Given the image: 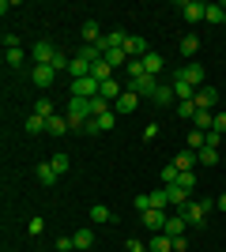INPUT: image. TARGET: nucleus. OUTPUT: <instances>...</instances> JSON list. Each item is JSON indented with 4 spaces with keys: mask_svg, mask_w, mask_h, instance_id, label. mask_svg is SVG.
Returning a JSON list of instances; mask_svg holds the SVG:
<instances>
[{
    "mask_svg": "<svg viewBox=\"0 0 226 252\" xmlns=\"http://www.w3.org/2000/svg\"><path fill=\"white\" fill-rule=\"evenodd\" d=\"M211 207H215V200H189V203H181V207H177V215H181L189 226H204Z\"/></svg>",
    "mask_w": 226,
    "mask_h": 252,
    "instance_id": "nucleus-1",
    "label": "nucleus"
},
{
    "mask_svg": "<svg viewBox=\"0 0 226 252\" xmlns=\"http://www.w3.org/2000/svg\"><path fill=\"white\" fill-rule=\"evenodd\" d=\"M65 117H68V128H83L87 121H91V102H87V98H68Z\"/></svg>",
    "mask_w": 226,
    "mask_h": 252,
    "instance_id": "nucleus-2",
    "label": "nucleus"
},
{
    "mask_svg": "<svg viewBox=\"0 0 226 252\" xmlns=\"http://www.w3.org/2000/svg\"><path fill=\"white\" fill-rule=\"evenodd\" d=\"M125 91H136L140 98H151L155 102V91H159V79L155 75H140V79H129V87Z\"/></svg>",
    "mask_w": 226,
    "mask_h": 252,
    "instance_id": "nucleus-3",
    "label": "nucleus"
},
{
    "mask_svg": "<svg viewBox=\"0 0 226 252\" xmlns=\"http://www.w3.org/2000/svg\"><path fill=\"white\" fill-rule=\"evenodd\" d=\"M98 79L95 75H87V79H72V98H87V102H91V98H98Z\"/></svg>",
    "mask_w": 226,
    "mask_h": 252,
    "instance_id": "nucleus-4",
    "label": "nucleus"
},
{
    "mask_svg": "<svg viewBox=\"0 0 226 252\" xmlns=\"http://www.w3.org/2000/svg\"><path fill=\"white\" fill-rule=\"evenodd\" d=\"M140 222L147 226L151 233H162V230H166V222H170V215L159 211V207H151V211H143V215H140Z\"/></svg>",
    "mask_w": 226,
    "mask_h": 252,
    "instance_id": "nucleus-5",
    "label": "nucleus"
},
{
    "mask_svg": "<svg viewBox=\"0 0 226 252\" xmlns=\"http://www.w3.org/2000/svg\"><path fill=\"white\" fill-rule=\"evenodd\" d=\"M136 109H140V94H136V91H125V94L113 102V113L117 117H132Z\"/></svg>",
    "mask_w": 226,
    "mask_h": 252,
    "instance_id": "nucleus-6",
    "label": "nucleus"
},
{
    "mask_svg": "<svg viewBox=\"0 0 226 252\" xmlns=\"http://www.w3.org/2000/svg\"><path fill=\"white\" fill-rule=\"evenodd\" d=\"M170 87H173V94H177V102H196V91H200V87H193L189 79H181L177 72H173Z\"/></svg>",
    "mask_w": 226,
    "mask_h": 252,
    "instance_id": "nucleus-7",
    "label": "nucleus"
},
{
    "mask_svg": "<svg viewBox=\"0 0 226 252\" xmlns=\"http://www.w3.org/2000/svg\"><path fill=\"white\" fill-rule=\"evenodd\" d=\"M57 45L53 42H34V64H53V57H57Z\"/></svg>",
    "mask_w": 226,
    "mask_h": 252,
    "instance_id": "nucleus-8",
    "label": "nucleus"
},
{
    "mask_svg": "<svg viewBox=\"0 0 226 252\" xmlns=\"http://www.w3.org/2000/svg\"><path fill=\"white\" fill-rule=\"evenodd\" d=\"M53 64H34V72H31V79H34V87H42V91H45V87H49V83H53Z\"/></svg>",
    "mask_w": 226,
    "mask_h": 252,
    "instance_id": "nucleus-9",
    "label": "nucleus"
},
{
    "mask_svg": "<svg viewBox=\"0 0 226 252\" xmlns=\"http://www.w3.org/2000/svg\"><path fill=\"white\" fill-rule=\"evenodd\" d=\"M177 75H181V79H189L193 87H204V64H196V61H189Z\"/></svg>",
    "mask_w": 226,
    "mask_h": 252,
    "instance_id": "nucleus-10",
    "label": "nucleus"
},
{
    "mask_svg": "<svg viewBox=\"0 0 226 252\" xmlns=\"http://www.w3.org/2000/svg\"><path fill=\"white\" fill-rule=\"evenodd\" d=\"M204 11H207V4H200V0H185V4H181V15L189 23H200V19H204Z\"/></svg>",
    "mask_w": 226,
    "mask_h": 252,
    "instance_id": "nucleus-11",
    "label": "nucleus"
},
{
    "mask_svg": "<svg viewBox=\"0 0 226 252\" xmlns=\"http://www.w3.org/2000/svg\"><path fill=\"white\" fill-rule=\"evenodd\" d=\"M215 105H219L215 87H200V91H196V109H215Z\"/></svg>",
    "mask_w": 226,
    "mask_h": 252,
    "instance_id": "nucleus-12",
    "label": "nucleus"
},
{
    "mask_svg": "<svg viewBox=\"0 0 226 252\" xmlns=\"http://www.w3.org/2000/svg\"><path fill=\"white\" fill-rule=\"evenodd\" d=\"M121 94H125V87H121V83H117V79H106V83L98 87V98H106V102H109V105L117 102V98H121Z\"/></svg>",
    "mask_w": 226,
    "mask_h": 252,
    "instance_id": "nucleus-13",
    "label": "nucleus"
},
{
    "mask_svg": "<svg viewBox=\"0 0 226 252\" xmlns=\"http://www.w3.org/2000/svg\"><path fill=\"white\" fill-rule=\"evenodd\" d=\"M125 53H129V61H132V57H140V61H143V57L151 53V45L143 42V38H129V42H125Z\"/></svg>",
    "mask_w": 226,
    "mask_h": 252,
    "instance_id": "nucleus-14",
    "label": "nucleus"
},
{
    "mask_svg": "<svg viewBox=\"0 0 226 252\" xmlns=\"http://www.w3.org/2000/svg\"><path fill=\"white\" fill-rule=\"evenodd\" d=\"M211 125H215V113H211V109H196V117H193L196 132H211Z\"/></svg>",
    "mask_w": 226,
    "mask_h": 252,
    "instance_id": "nucleus-15",
    "label": "nucleus"
},
{
    "mask_svg": "<svg viewBox=\"0 0 226 252\" xmlns=\"http://www.w3.org/2000/svg\"><path fill=\"white\" fill-rule=\"evenodd\" d=\"M102 38H106V34L98 31V23H95V19H87V23H83V45H98Z\"/></svg>",
    "mask_w": 226,
    "mask_h": 252,
    "instance_id": "nucleus-16",
    "label": "nucleus"
},
{
    "mask_svg": "<svg viewBox=\"0 0 226 252\" xmlns=\"http://www.w3.org/2000/svg\"><path fill=\"white\" fill-rule=\"evenodd\" d=\"M143 72L159 79V72H162V53H155V49H151L147 57H143Z\"/></svg>",
    "mask_w": 226,
    "mask_h": 252,
    "instance_id": "nucleus-17",
    "label": "nucleus"
},
{
    "mask_svg": "<svg viewBox=\"0 0 226 252\" xmlns=\"http://www.w3.org/2000/svg\"><path fill=\"white\" fill-rule=\"evenodd\" d=\"M147 249L151 252H173V237H170V233H155Z\"/></svg>",
    "mask_w": 226,
    "mask_h": 252,
    "instance_id": "nucleus-18",
    "label": "nucleus"
},
{
    "mask_svg": "<svg viewBox=\"0 0 226 252\" xmlns=\"http://www.w3.org/2000/svg\"><path fill=\"white\" fill-rule=\"evenodd\" d=\"M102 61H106L109 68H113V72H117L121 64L129 61V53H125V49H106V53H102Z\"/></svg>",
    "mask_w": 226,
    "mask_h": 252,
    "instance_id": "nucleus-19",
    "label": "nucleus"
},
{
    "mask_svg": "<svg viewBox=\"0 0 226 252\" xmlns=\"http://www.w3.org/2000/svg\"><path fill=\"white\" fill-rule=\"evenodd\" d=\"M196 162H200V158H196V151H181V155L173 158V166L181 169V173H189V169H193Z\"/></svg>",
    "mask_w": 226,
    "mask_h": 252,
    "instance_id": "nucleus-20",
    "label": "nucleus"
},
{
    "mask_svg": "<svg viewBox=\"0 0 226 252\" xmlns=\"http://www.w3.org/2000/svg\"><path fill=\"white\" fill-rule=\"evenodd\" d=\"M177 49H181V57H196V49H200V38H196V34H185L181 42H177Z\"/></svg>",
    "mask_w": 226,
    "mask_h": 252,
    "instance_id": "nucleus-21",
    "label": "nucleus"
},
{
    "mask_svg": "<svg viewBox=\"0 0 226 252\" xmlns=\"http://www.w3.org/2000/svg\"><path fill=\"white\" fill-rule=\"evenodd\" d=\"M185 226H189V222H185L181 215H170V222H166V230H162V233H170V237H185Z\"/></svg>",
    "mask_w": 226,
    "mask_h": 252,
    "instance_id": "nucleus-22",
    "label": "nucleus"
},
{
    "mask_svg": "<svg viewBox=\"0 0 226 252\" xmlns=\"http://www.w3.org/2000/svg\"><path fill=\"white\" fill-rule=\"evenodd\" d=\"M170 102H177L173 87L170 83H159V91H155V105H170Z\"/></svg>",
    "mask_w": 226,
    "mask_h": 252,
    "instance_id": "nucleus-23",
    "label": "nucleus"
},
{
    "mask_svg": "<svg viewBox=\"0 0 226 252\" xmlns=\"http://www.w3.org/2000/svg\"><path fill=\"white\" fill-rule=\"evenodd\" d=\"M45 132H49V136H65L68 132V117H49V121H45Z\"/></svg>",
    "mask_w": 226,
    "mask_h": 252,
    "instance_id": "nucleus-24",
    "label": "nucleus"
},
{
    "mask_svg": "<svg viewBox=\"0 0 226 252\" xmlns=\"http://www.w3.org/2000/svg\"><path fill=\"white\" fill-rule=\"evenodd\" d=\"M151 207H159V211L170 207V189H166V185H162L159 192H151Z\"/></svg>",
    "mask_w": 226,
    "mask_h": 252,
    "instance_id": "nucleus-25",
    "label": "nucleus"
},
{
    "mask_svg": "<svg viewBox=\"0 0 226 252\" xmlns=\"http://www.w3.org/2000/svg\"><path fill=\"white\" fill-rule=\"evenodd\" d=\"M91 75H95L98 83H106V79H113V68L106 61H98V64H91Z\"/></svg>",
    "mask_w": 226,
    "mask_h": 252,
    "instance_id": "nucleus-26",
    "label": "nucleus"
},
{
    "mask_svg": "<svg viewBox=\"0 0 226 252\" xmlns=\"http://www.w3.org/2000/svg\"><path fill=\"white\" fill-rule=\"evenodd\" d=\"M57 177H61V173H57L49 162H38V181H42V185H53Z\"/></svg>",
    "mask_w": 226,
    "mask_h": 252,
    "instance_id": "nucleus-27",
    "label": "nucleus"
},
{
    "mask_svg": "<svg viewBox=\"0 0 226 252\" xmlns=\"http://www.w3.org/2000/svg\"><path fill=\"white\" fill-rule=\"evenodd\" d=\"M204 19H207V23H215V27H219V23L226 19V8H223V4H207V11H204Z\"/></svg>",
    "mask_w": 226,
    "mask_h": 252,
    "instance_id": "nucleus-28",
    "label": "nucleus"
},
{
    "mask_svg": "<svg viewBox=\"0 0 226 252\" xmlns=\"http://www.w3.org/2000/svg\"><path fill=\"white\" fill-rule=\"evenodd\" d=\"M72 241H75V249H91V245H95V233L91 230H75Z\"/></svg>",
    "mask_w": 226,
    "mask_h": 252,
    "instance_id": "nucleus-29",
    "label": "nucleus"
},
{
    "mask_svg": "<svg viewBox=\"0 0 226 252\" xmlns=\"http://www.w3.org/2000/svg\"><path fill=\"white\" fill-rule=\"evenodd\" d=\"M23 61H27L23 49H4V64H8V68H23Z\"/></svg>",
    "mask_w": 226,
    "mask_h": 252,
    "instance_id": "nucleus-30",
    "label": "nucleus"
},
{
    "mask_svg": "<svg viewBox=\"0 0 226 252\" xmlns=\"http://www.w3.org/2000/svg\"><path fill=\"white\" fill-rule=\"evenodd\" d=\"M91 222H113V211L102 207V203H95V207H91Z\"/></svg>",
    "mask_w": 226,
    "mask_h": 252,
    "instance_id": "nucleus-31",
    "label": "nucleus"
},
{
    "mask_svg": "<svg viewBox=\"0 0 226 252\" xmlns=\"http://www.w3.org/2000/svg\"><path fill=\"white\" fill-rule=\"evenodd\" d=\"M177 173H181V169L173 166V162H170V166H162V185H166V189H170V185H177Z\"/></svg>",
    "mask_w": 226,
    "mask_h": 252,
    "instance_id": "nucleus-32",
    "label": "nucleus"
},
{
    "mask_svg": "<svg viewBox=\"0 0 226 252\" xmlns=\"http://www.w3.org/2000/svg\"><path fill=\"white\" fill-rule=\"evenodd\" d=\"M177 189H185V192L196 189V173H193V169H189V173H177Z\"/></svg>",
    "mask_w": 226,
    "mask_h": 252,
    "instance_id": "nucleus-33",
    "label": "nucleus"
},
{
    "mask_svg": "<svg viewBox=\"0 0 226 252\" xmlns=\"http://www.w3.org/2000/svg\"><path fill=\"white\" fill-rule=\"evenodd\" d=\"M177 117H181V121H193L196 117V102H177Z\"/></svg>",
    "mask_w": 226,
    "mask_h": 252,
    "instance_id": "nucleus-34",
    "label": "nucleus"
},
{
    "mask_svg": "<svg viewBox=\"0 0 226 252\" xmlns=\"http://www.w3.org/2000/svg\"><path fill=\"white\" fill-rule=\"evenodd\" d=\"M27 132H31V136H38V132H45V121H42V117H38V113H34V117H27Z\"/></svg>",
    "mask_w": 226,
    "mask_h": 252,
    "instance_id": "nucleus-35",
    "label": "nucleus"
},
{
    "mask_svg": "<svg viewBox=\"0 0 226 252\" xmlns=\"http://www.w3.org/2000/svg\"><path fill=\"white\" fill-rule=\"evenodd\" d=\"M196 158H200L204 166H215V162H219V151H215V147H204V151H200Z\"/></svg>",
    "mask_w": 226,
    "mask_h": 252,
    "instance_id": "nucleus-36",
    "label": "nucleus"
},
{
    "mask_svg": "<svg viewBox=\"0 0 226 252\" xmlns=\"http://www.w3.org/2000/svg\"><path fill=\"white\" fill-rule=\"evenodd\" d=\"M95 121H98V128H102V132H109V128H113V121H117V113H113V109H109V113L95 117Z\"/></svg>",
    "mask_w": 226,
    "mask_h": 252,
    "instance_id": "nucleus-37",
    "label": "nucleus"
},
{
    "mask_svg": "<svg viewBox=\"0 0 226 252\" xmlns=\"http://www.w3.org/2000/svg\"><path fill=\"white\" fill-rule=\"evenodd\" d=\"M34 113L42 117V121H49V117H57V113H53V102H45V98H42V102H38V109H34Z\"/></svg>",
    "mask_w": 226,
    "mask_h": 252,
    "instance_id": "nucleus-38",
    "label": "nucleus"
},
{
    "mask_svg": "<svg viewBox=\"0 0 226 252\" xmlns=\"http://www.w3.org/2000/svg\"><path fill=\"white\" fill-rule=\"evenodd\" d=\"M49 166H53L57 173H68V155H53V158H49Z\"/></svg>",
    "mask_w": 226,
    "mask_h": 252,
    "instance_id": "nucleus-39",
    "label": "nucleus"
},
{
    "mask_svg": "<svg viewBox=\"0 0 226 252\" xmlns=\"http://www.w3.org/2000/svg\"><path fill=\"white\" fill-rule=\"evenodd\" d=\"M57 252H75V241L68 237V233H65V237H57Z\"/></svg>",
    "mask_w": 226,
    "mask_h": 252,
    "instance_id": "nucleus-40",
    "label": "nucleus"
},
{
    "mask_svg": "<svg viewBox=\"0 0 226 252\" xmlns=\"http://www.w3.org/2000/svg\"><path fill=\"white\" fill-rule=\"evenodd\" d=\"M65 68H72V61H68L65 53H57L53 57V72H65Z\"/></svg>",
    "mask_w": 226,
    "mask_h": 252,
    "instance_id": "nucleus-41",
    "label": "nucleus"
},
{
    "mask_svg": "<svg viewBox=\"0 0 226 252\" xmlns=\"http://www.w3.org/2000/svg\"><path fill=\"white\" fill-rule=\"evenodd\" d=\"M132 203H136V211H140V215H143V211H151V192H147V196H136Z\"/></svg>",
    "mask_w": 226,
    "mask_h": 252,
    "instance_id": "nucleus-42",
    "label": "nucleus"
},
{
    "mask_svg": "<svg viewBox=\"0 0 226 252\" xmlns=\"http://www.w3.org/2000/svg\"><path fill=\"white\" fill-rule=\"evenodd\" d=\"M211 132H219V136L226 132V113H215V125H211Z\"/></svg>",
    "mask_w": 226,
    "mask_h": 252,
    "instance_id": "nucleus-43",
    "label": "nucleus"
},
{
    "mask_svg": "<svg viewBox=\"0 0 226 252\" xmlns=\"http://www.w3.org/2000/svg\"><path fill=\"white\" fill-rule=\"evenodd\" d=\"M125 249H129V252H151L147 245H143V241H136V237H129V245H125Z\"/></svg>",
    "mask_w": 226,
    "mask_h": 252,
    "instance_id": "nucleus-44",
    "label": "nucleus"
},
{
    "mask_svg": "<svg viewBox=\"0 0 226 252\" xmlns=\"http://www.w3.org/2000/svg\"><path fill=\"white\" fill-rule=\"evenodd\" d=\"M79 132H87V136H98V132H102V128H98V121H95V117H91V121H87V125L79 128Z\"/></svg>",
    "mask_w": 226,
    "mask_h": 252,
    "instance_id": "nucleus-45",
    "label": "nucleus"
},
{
    "mask_svg": "<svg viewBox=\"0 0 226 252\" xmlns=\"http://www.w3.org/2000/svg\"><path fill=\"white\" fill-rule=\"evenodd\" d=\"M27 230H31V233H34V237H38V233H42V230H45V222H42V219H31V226H27Z\"/></svg>",
    "mask_w": 226,
    "mask_h": 252,
    "instance_id": "nucleus-46",
    "label": "nucleus"
},
{
    "mask_svg": "<svg viewBox=\"0 0 226 252\" xmlns=\"http://www.w3.org/2000/svg\"><path fill=\"white\" fill-rule=\"evenodd\" d=\"M155 136H159V125H147V128H143V139H147V143H151Z\"/></svg>",
    "mask_w": 226,
    "mask_h": 252,
    "instance_id": "nucleus-47",
    "label": "nucleus"
},
{
    "mask_svg": "<svg viewBox=\"0 0 226 252\" xmlns=\"http://www.w3.org/2000/svg\"><path fill=\"white\" fill-rule=\"evenodd\" d=\"M219 139H223L219 132H207V143H204V147H215V151H219Z\"/></svg>",
    "mask_w": 226,
    "mask_h": 252,
    "instance_id": "nucleus-48",
    "label": "nucleus"
},
{
    "mask_svg": "<svg viewBox=\"0 0 226 252\" xmlns=\"http://www.w3.org/2000/svg\"><path fill=\"white\" fill-rule=\"evenodd\" d=\"M219 211H226V192H223V196H219Z\"/></svg>",
    "mask_w": 226,
    "mask_h": 252,
    "instance_id": "nucleus-49",
    "label": "nucleus"
},
{
    "mask_svg": "<svg viewBox=\"0 0 226 252\" xmlns=\"http://www.w3.org/2000/svg\"><path fill=\"white\" fill-rule=\"evenodd\" d=\"M75 252H91V249H75Z\"/></svg>",
    "mask_w": 226,
    "mask_h": 252,
    "instance_id": "nucleus-50",
    "label": "nucleus"
},
{
    "mask_svg": "<svg viewBox=\"0 0 226 252\" xmlns=\"http://www.w3.org/2000/svg\"><path fill=\"white\" fill-rule=\"evenodd\" d=\"M223 8H226V4H223ZM223 27H226V19H223Z\"/></svg>",
    "mask_w": 226,
    "mask_h": 252,
    "instance_id": "nucleus-51",
    "label": "nucleus"
}]
</instances>
